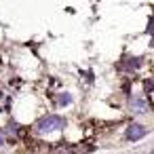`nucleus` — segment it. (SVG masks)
Listing matches in <instances>:
<instances>
[{"label": "nucleus", "instance_id": "6e6552de", "mask_svg": "<svg viewBox=\"0 0 154 154\" xmlns=\"http://www.w3.org/2000/svg\"><path fill=\"white\" fill-rule=\"evenodd\" d=\"M2 143H5V135H2V133H0V146H2Z\"/></svg>", "mask_w": 154, "mask_h": 154}, {"label": "nucleus", "instance_id": "f03ea898", "mask_svg": "<svg viewBox=\"0 0 154 154\" xmlns=\"http://www.w3.org/2000/svg\"><path fill=\"white\" fill-rule=\"evenodd\" d=\"M148 135V129L141 125V122H131L129 127H127V131H125V137L129 139V141H139V139H143Z\"/></svg>", "mask_w": 154, "mask_h": 154}, {"label": "nucleus", "instance_id": "423d86ee", "mask_svg": "<svg viewBox=\"0 0 154 154\" xmlns=\"http://www.w3.org/2000/svg\"><path fill=\"white\" fill-rule=\"evenodd\" d=\"M57 103H59V106H70V103H72L70 93H59V95H57Z\"/></svg>", "mask_w": 154, "mask_h": 154}, {"label": "nucleus", "instance_id": "7ed1b4c3", "mask_svg": "<svg viewBox=\"0 0 154 154\" xmlns=\"http://www.w3.org/2000/svg\"><path fill=\"white\" fill-rule=\"evenodd\" d=\"M148 108H150V101H148V97L133 95V97L129 99V110H131L133 114H146V112H148Z\"/></svg>", "mask_w": 154, "mask_h": 154}, {"label": "nucleus", "instance_id": "39448f33", "mask_svg": "<svg viewBox=\"0 0 154 154\" xmlns=\"http://www.w3.org/2000/svg\"><path fill=\"white\" fill-rule=\"evenodd\" d=\"M51 154H76V152H74V148H72V146L63 143V146H57V148H53V150H51Z\"/></svg>", "mask_w": 154, "mask_h": 154}, {"label": "nucleus", "instance_id": "0eeeda50", "mask_svg": "<svg viewBox=\"0 0 154 154\" xmlns=\"http://www.w3.org/2000/svg\"><path fill=\"white\" fill-rule=\"evenodd\" d=\"M148 101H150V103H154V89H152V91H148Z\"/></svg>", "mask_w": 154, "mask_h": 154}, {"label": "nucleus", "instance_id": "20e7f679", "mask_svg": "<svg viewBox=\"0 0 154 154\" xmlns=\"http://www.w3.org/2000/svg\"><path fill=\"white\" fill-rule=\"evenodd\" d=\"M93 150H95V143H93V141H82V143H78V146L74 148L76 154H91Z\"/></svg>", "mask_w": 154, "mask_h": 154}, {"label": "nucleus", "instance_id": "f257e3e1", "mask_svg": "<svg viewBox=\"0 0 154 154\" xmlns=\"http://www.w3.org/2000/svg\"><path fill=\"white\" fill-rule=\"evenodd\" d=\"M63 129H66V118L59 114H45L34 122L36 135H51V133H59Z\"/></svg>", "mask_w": 154, "mask_h": 154}]
</instances>
